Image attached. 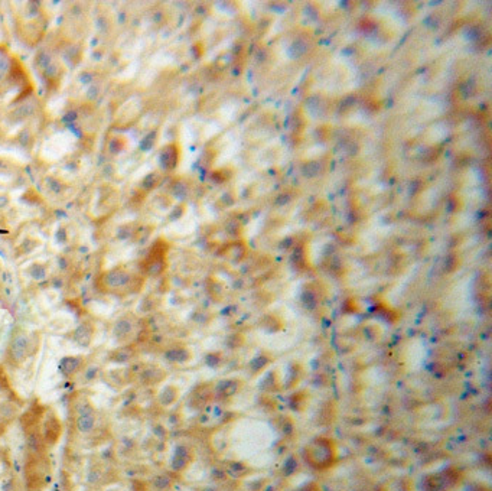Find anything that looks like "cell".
<instances>
[{"label": "cell", "mask_w": 492, "mask_h": 491, "mask_svg": "<svg viewBox=\"0 0 492 491\" xmlns=\"http://www.w3.org/2000/svg\"><path fill=\"white\" fill-rule=\"evenodd\" d=\"M34 342L32 338L27 335L26 332H18L15 334L9 342V347L6 351V360L9 364L15 367L23 366L27 361V358L32 357L34 351Z\"/></svg>", "instance_id": "2"}, {"label": "cell", "mask_w": 492, "mask_h": 491, "mask_svg": "<svg viewBox=\"0 0 492 491\" xmlns=\"http://www.w3.org/2000/svg\"><path fill=\"white\" fill-rule=\"evenodd\" d=\"M134 335H136V330H134V324L132 320L121 318L116 322V325L113 328V338L117 344L127 345L133 341Z\"/></svg>", "instance_id": "5"}, {"label": "cell", "mask_w": 492, "mask_h": 491, "mask_svg": "<svg viewBox=\"0 0 492 491\" xmlns=\"http://www.w3.org/2000/svg\"><path fill=\"white\" fill-rule=\"evenodd\" d=\"M75 411H77V415H75L77 430L82 435L93 432L96 428V423H97V413H96L93 403L89 402L87 397H81L77 402Z\"/></svg>", "instance_id": "4"}, {"label": "cell", "mask_w": 492, "mask_h": 491, "mask_svg": "<svg viewBox=\"0 0 492 491\" xmlns=\"http://www.w3.org/2000/svg\"><path fill=\"white\" fill-rule=\"evenodd\" d=\"M111 361L114 363H129L134 358V351L132 349H120L116 350L111 356Z\"/></svg>", "instance_id": "7"}, {"label": "cell", "mask_w": 492, "mask_h": 491, "mask_svg": "<svg viewBox=\"0 0 492 491\" xmlns=\"http://www.w3.org/2000/svg\"><path fill=\"white\" fill-rule=\"evenodd\" d=\"M85 363H87L85 357H82V356H68V357H64L61 360L59 371L65 377H74L84 370Z\"/></svg>", "instance_id": "6"}, {"label": "cell", "mask_w": 492, "mask_h": 491, "mask_svg": "<svg viewBox=\"0 0 492 491\" xmlns=\"http://www.w3.org/2000/svg\"><path fill=\"white\" fill-rule=\"evenodd\" d=\"M100 285L110 294H126L134 287V275L127 269L114 268L101 276Z\"/></svg>", "instance_id": "1"}, {"label": "cell", "mask_w": 492, "mask_h": 491, "mask_svg": "<svg viewBox=\"0 0 492 491\" xmlns=\"http://www.w3.org/2000/svg\"><path fill=\"white\" fill-rule=\"evenodd\" d=\"M39 434L45 445H55L61 439L63 422L56 415V412L52 411L51 408H45L41 426H39Z\"/></svg>", "instance_id": "3"}]
</instances>
